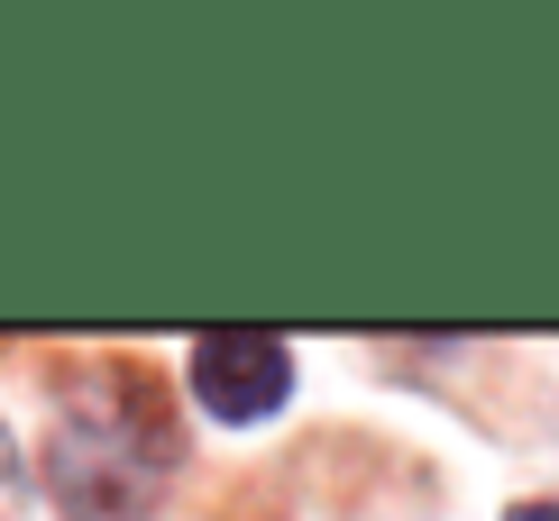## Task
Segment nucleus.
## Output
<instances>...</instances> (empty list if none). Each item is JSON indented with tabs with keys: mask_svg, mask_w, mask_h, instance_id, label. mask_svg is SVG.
I'll use <instances>...</instances> for the list:
<instances>
[{
	"mask_svg": "<svg viewBox=\"0 0 559 521\" xmlns=\"http://www.w3.org/2000/svg\"><path fill=\"white\" fill-rule=\"evenodd\" d=\"M504 521H559V504H514Z\"/></svg>",
	"mask_w": 559,
	"mask_h": 521,
	"instance_id": "20e7f679",
	"label": "nucleus"
},
{
	"mask_svg": "<svg viewBox=\"0 0 559 521\" xmlns=\"http://www.w3.org/2000/svg\"><path fill=\"white\" fill-rule=\"evenodd\" d=\"M183 385L221 431H258L294 402V348L275 329H202L183 348Z\"/></svg>",
	"mask_w": 559,
	"mask_h": 521,
	"instance_id": "f03ea898",
	"label": "nucleus"
},
{
	"mask_svg": "<svg viewBox=\"0 0 559 521\" xmlns=\"http://www.w3.org/2000/svg\"><path fill=\"white\" fill-rule=\"evenodd\" d=\"M183 467V421L147 366H92L46 431V494L64 521H147Z\"/></svg>",
	"mask_w": 559,
	"mask_h": 521,
	"instance_id": "f257e3e1",
	"label": "nucleus"
},
{
	"mask_svg": "<svg viewBox=\"0 0 559 521\" xmlns=\"http://www.w3.org/2000/svg\"><path fill=\"white\" fill-rule=\"evenodd\" d=\"M19 494V439H10V421H0V504Z\"/></svg>",
	"mask_w": 559,
	"mask_h": 521,
	"instance_id": "7ed1b4c3",
	"label": "nucleus"
}]
</instances>
